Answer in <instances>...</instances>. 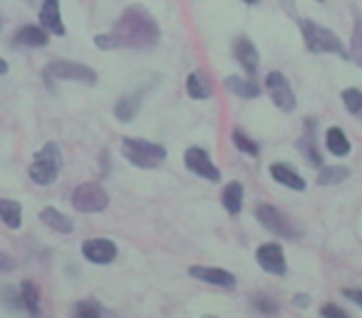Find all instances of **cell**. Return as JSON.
<instances>
[{
  "label": "cell",
  "instance_id": "2",
  "mask_svg": "<svg viewBox=\"0 0 362 318\" xmlns=\"http://www.w3.org/2000/svg\"><path fill=\"white\" fill-rule=\"evenodd\" d=\"M296 23L300 28V35L308 52H313V55H337L342 60H350V52H347L345 42L330 28L320 25V23L310 21V18H298Z\"/></svg>",
  "mask_w": 362,
  "mask_h": 318
},
{
  "label": "cell",
  "instance_id": "4",
  "mask_svg": "<svg viewBox=\"0 0 362 318\" xmlns=\"http://www.w3.org/2000/svg\"><path fill=\"white\" fill-rule=\"evenodd\" d=\"M119 152L127 162L139 169H156L166 162V147L159 142L141 140V137H124Z\"/></svg>",
  "mask_w": 362,
  "mask_h": 318
},
{
  "label": "cell",
  "instance_id": "35",
  "mask_svg": "<svg viewBox=\"0 0 362 318\" xmlns=\"http://www.w3.org/2000/svg\"><path fill=\"white\" fill-rule=\"evenodd\" d=\"M18 266V261L11 256V254H6V251H0V273H8V271H13V268Z\"/></svg>",
  "mask_w": 362,
  "mask_h": 318
},
{
  "label": "cell",
  "instance_id": "3",
  "mask_svg": "<svg viewBox=\"0 0 362 318\" xmlns=\"http://www.w3.org/2000/svg\"><path fill=\"white\" fill-rule=\"evenodd\" d=\"M62 172V149L57 142H45L35 157H33L30 167H28V177L35 182L37 187H50L57 182Z\"/></svg>",
  "mask_w": 362,
  "mask_h": 318
},
{
  "label": "cell",
  "instance_id": "18",
  "mask_svg": "<svg viewBox=\"0 0 362 318\" xmlns=\"http://www.w3.org/2000/svg\"><path fill=\"white\" fill-rule=\"evenodd\" d=\"M13 42L21 47H33V50H40L50 42V33L45 30L42 25H23L21 30L16 33Z\"/></svg>",
  "mask_w": 362,
  "mask_h": 318
},
{
  "label": "cell",
  "instance_id": "24",
  "mask_svg": "<svg viewBox=\"0 0 362 318\" xmlns=\"http://www.w3.org/2000/svg\"><path fill=\"white\" fill-rule=\"evenodd\" d=\"M350 177V169L342 167V164H322L317 169V184L320 187H335V184H342L345 179Z\"/></svg>",
  "mask_w": 362,
  "mask_h": 318
},
{
  "label": "cell",
  "instance_id": "14",
  "mask_svg": "<svg viewBox=\"0 0 362 318\" xmlns=\"http://www.w3.org/2000/svg\"><path fill=\"white\" fill-rule=\"evenodd\" d=\"M233 57H236V62L248 75H256V70L261 67V55H258L251 38H246V35H238L236 40H233Z\"/></svg>",
  "mask_w": 362,
  "mask_h": 318
},
{
  "label": "cell",
  "instance_id": "15",
  "mask_svg": "<svg viewBox=\"0 0 362 318\" xmlns=\"http://www.w3.org/2000/svg\"><path fill=\"white\" fill-rule=\"evenodd\" d=\"M268 172H271L273 182H278L281 187L293 189V192H305V189H308L305 179H303L293 167H288L286 162H273L271 167H268Z\"/></svg>",
  "mask_w": 362,
  "mask_h": 318
},
{
  "label": "cell",
  "instance_id": "5",
  "mask_svg": "<svg viewBox=\"0 0 362 318\" xmlns=\"http://www.w3.org/2000/svg\"><path fill=\"white\" fill-rule=\"evenodd\" d=\"M42 80L45 82H80V85H97V70H92L85 62L75 60H52L42 70Z\"/></svg>",
  "mask_w": 362,
  "mask_h": 318
},
{
  "label": "cell",
  "instance_id": "16",
  "mask_svg": "<svg viewBox=\"0 0 362 318\" xmlns=\"http://www.w3.org/2000/svg\"><path fill=\"white\" fill-rule=\"evenodd\" d=\"M223 87H226L228 92H233L236 97H241V100H256V97L263 95V87L256 82V77H241V75H228L226 80H223Z\"/></svg>",
  "mask_w": 362,
  "mask_h": 318
},
{
  "label": "cell",
  "instance_id": "10",
  "mask_svg": "<svg viewBox=\"0 0 362 318\" xmlns=\"http://www.w3.org/2000/svg\"><path fill=\"white\" fill-rule=\"evenodd\" d=\"M298 152L305 157V162L313 164V167L320 169L322 167V152L320 144H317V122L313 117L303 120V135L298 137Z\"/></svg>",
  "mask_w": 362,
  "mask_h": 318
},
{
  "label": "cell",
  "instance_id": "29",
  "mask_svg": "<svg viewBox=\"0 0 362 318\" xmlns=\"http://www.w3.org/2000/svg\"><path fill=\"white\" fill-rule=\"evenodd\" d=\"M340 100H342V105H345V110L350 112V115H355V117H360V120H362V90L347 87V90H342Z\"/></svg>",
  "mask_w": 362,
  "mask_h": 318
},
{
  "label": "cell",
  "instance_id": "39",
  "mask_svg": "<svg viewBox=\"0 0 362 318\" xmlns=\"http://www.w3.org/2000/svg\"><path fill=\"white\" fill-rule=\"evenodd\" d=\"M243 3H246V6H258L261 0H243Z\"/></svg>",
  "mask_w": 362,
  "mask_h": 318
},
{
  "label": "cell",
  "instance_id": "19",
  "mask_svg": "<svg viewBox=\"0 0 362 318\" xmlns=\"http://www.w3.org/2000/svg\"><path fill=\"white\" fill-rule=\"evenodd\" d=\"M187 95L192 97V100H211L214 97L211 77L204 70H194L192 75L187 77Z\"/></svg>",
  "mask_w": 362,
  "mask_h": 318
},
{
  "label": "cell",
  "instance_id": "32",
  "mask_svg": "<svg viewBox=\"0 0 362 318\" xmlns=\"http://www.w3.org/2000/svg\"><path fill=\"white\" fill-rule=\"evenodd\" d=\"M253 306H256L258 311H263V313H278V303L273 301V298H266V296L253 298Z\"/></svg>",
  "mask_w": 362,
  "mask_h": 318
},
{
  "label": "cell",
  "instance_id": "17",
  "mask_svg": "<svg viewBox=\"0 0 362 318\" xmlns=\"http://www.w3.org/2000/svg\"><path fill=\"white\" fill-rule=\"evenodd\" d=\"M40 25L47 33L62 38L65 35V23H62V13H60V0H45L40 6Z\"/></svg>",
  "mask_w": 362,
  "mask_h": 318
},
{
  "label": "cell",
  "instance_id": "34",
  "mask_svg": "<svg viewBox=\"0 0 362 318\" xmlns=\"http://www.w3.org/2000/svg\"><path fill=\"white\" fill-rule=\"evenodd\" d=\"M340 293L347 298V301H352L355 306L362 308V288H340Z\"/></svg>",
  "mask_w": 362,
  "mask_h": 318
},
{
  "label": "cell",
  "instance_id": "21",
  "mask_svg": "<svg viewBox=\"0 0 362 318\" xmlns=\"http://www.w3.org/2000/svg\"><path fill=\"white\" fill-rule=\"evenodd\" d=\"M40 222L45 224L47 229L57 232V234H72V229H75L72 219L67 217V214H62L60 209H55V207H45V209H42V212H40Z\"/></svg>",
  "mask_w": 362,
  "mask_h": 318
},
{
  "label": "cell",
  "instance_id": "38",
  "mask_svg": "<svg viewBox=\"0 0 362 318\" xmlns=\"http://www.w3.org/2000/svg\"><path fill=\"white\" fill-rule=\"evenodd\" d=\"M8 70H11V67H8V62L0 57V75H8Z\"/></svg>",
  "mask_w": 362,
  "mask_h": 318
},
{
  "label": "cell",
  "instance_id": "41",
  "mask_svg": "<svg viewBox=\"0 0 362 318\" xmlns=\"http://www.w3.org/2000/svg\"><path fill=\"white\" fill-rule=\"evenodd\" d=\"M0 28H3V23H0Z\"/></svg>",
  "mask_w": 362,
  "mask_h": 318
},
{
  "label": "cell",
  "instance_id": "6",
  "mask_svg": "<svg viewBox=\"0 0 362 318\" xmlns=\"http://www.w3.org/2000/svg\"><path fill=\"white\" fill-rule=\"evenodd\" d=\"M256 219L268 229V232L276 234L278 239H286V242H296V239H303V234H305L296 219H291L286 212L271 207V204H258Z\"/></svg>",
  "mask_w": 362,
  "mask_h": 318
},
{
  "label": "cell",
  "instance_id": "23",
  "mask_svg": "<svg viewBox=\"0 0 362 318\" xmlns=\"http://www.w3.org/2000/svg\"><path fill=\"white\" fill-rule=\"evenodd\" d=\"M0 222L8 229H21L23 227V204L16 199L0 197Z\"/></svg>",
  "mask_w": 362,
  "mask_h": 318
},
{
  "label": "cell",
  "instance_id": "9",
  "mask_svg": "<svg viewBox=\"0 0 362 318\" xmlns=\"http://www.w3.org/2000/svg\"><path fill=\"white\" fill-rule=\"evenodd\" d=\"M184 164H187L189 172L206 179V182H214V184L221 182V169L214 164L211 154H209L204 147H189V149L184 152Z\"/></svg>",
  "mask_w": 362,
  "mask_h": 318
},
{
  "label": "cell",
  "instance_id": "13",
  "mask_svg": "<svg viewBox=\"0 0 362 318\" xmlns=\"http://www.w3.org/2000/svg\"><path fill=\"white\" fill-rule=\"evenodd\" d=\"M189 276L197 278L202 283L216 288H233L236 286V276L226 268H216V266H189Z\"/></svg>",
  "mask_w": 362,
  "mask_h": 318
},
{
  "label": "cell",
  "instance_id": "36",
  "mask_svg": "<svg viewBox=\"0 0 362 318\" xmlns=\"http://www.w3.org/2000/svg\"><path fill=\"white\" fill-rule=\"evenodd\" d=\"M281 3V8L288 13V16L293 18V21H298V11H296V0H278Z\"/></svg>",
  "mask_w": 362,
  "mask_h": 318
},
{
  "label": "cell",
  "instance_id": "37",
  "mask_svg": "<svg viewBox=\"0 0 362 318\" xmlns=\"http://www.w3.org/2000/svg\"><path fill=\"white\" fill-rule=\"evenodd\" d=\"M293 303H296L298 308H308L310 306V296H308V293H296V296H293Z\"/></svg>",
  "mask_w": 362,
  "mask_h": 318
},
{
  "label": "cell",
  "instance_id": "33",
  "mask_svg": "<svg viewBox=\"0 0 362 318\" xmlns=\"http://www.w3.org/2000/svg\"><path fill=\"white\" fill-rule=\"evenodd\" d=\"M320 316H325V318H347L350 313H347L345 308L335 306V303H325V306L320 308Z\"/></svg>",
  "mask_w": 362,
  "mask_h": 318
},
{
  "label": "cell",
  "instance_id": "30",
  "mask_svg": "<svg viewBox=\"0 0 362 318\" xmlns=\"http://www.w3.org/2000/svg\"><path fill=\"white\" fill-rule=\"evenodd\" d=\"M102 313V306L95 301V298H85V301H77L72 306V316H80V318H97Z\"/></svg>",
  "mask_w": 362,
  "mask_h": 318
},
{
  "label": "cell",
  "instance_id": "26",
  "mask_svg": "<svg viewBox=\"0 0 362 318\" xmlns=\"http://www.w3.org/2000/svg\"><path fill=\"white\" fill-rule=\"evenodd\" d=\"M139 110H141V100L136 95H127V97H122L119 102L115 105V117L119 122H132L136 115H139Z\"/></svg>",
  "mask_w": 362,
  "mask_h": 318
},
{
  "label": "cell",
  "instance_id": "31",
  "mask_svg": "<svg viewBox=\"0 0 362 318\" xmlns=\"http://www.w3.org/2000/svg\"><path fill=\"white\" fill-rule=\"evenodd\" d=\"M92 42H95L97 50H117L119 47V40L115 38V33H100Z\"/></svg>",
  "mask_w": 362,
  "mask_h": 318
},
{
  "label": "cell",
  "instance_id": "11",
  "mask_svg": "<svg viewBox=\"0 0 362 318\" xmlns=\"http://www.w3.org/2000/svg\"><path fill=\"white\" fill-rule=\"evenodd\" d=\"M256 261L258 266L266 273H273V276H286L288 273V261H286V251H283L281 244L271 242L263 244V246L256 249Z\"/></svg>",
  "mask_w": 362,
  "mask_h": 318
},
{
  "label": "cell",
  "instance_id": "7",
  "mask_svg": "<svg viewBox=\"0 0 362 318\" xmlns=\"http://www.w3.org/2000/svg\"><path fill=\"white\" fill-rule=\"evenodd\" d=\"M70 204L80 214H100L110 207V194L100 182H85L72 189Z\"/></svg>",
  "mask_w": 362,
  "mask_h": 318
},
{
  "label": "cell",
  "instance_id": "25",
  "mask_svg": "<svg viewBox=\"0 0 362 318\" xmlns=\"http://www.w3.org/2000/svg\"><path fill=\"white\" fill-rule=\"evenodd\" d=\"M350 62L362 67V13L355 11V23H352V35H350Z\"/></svg>",
  "mask_w": 362,
  "mask_h": 318
},
{
  "label": "cell",
  "instance_id": "8",
  "mask_svg": "<svg viewBox=\"0 0 362 318\" xmlns=\"http://www.w3.org/2000/svg\"><path fill=\"white\" fill-rule=\"evenodd\" d=\"M266 92H268V97H271V102L281 112H293V110H296V105H298L296 90H293L291 80H288L281 70H271L266 75Z\"/></svg>",
  "mask_w": 362,
  "mask_h": 318
},
{
  "label": "cell",
  "instance_id": "12",
  "mask_svg": "<svg viewBox=\"0 0 362 318\" xmlns=\"http://www.w3.org/2000/svg\"><path fill=\"white\" fill-rule=\"evenodd\" d=\"M82 256L90 263H97V266H107L117 259V244L112 239H87L82 244Z\"/></svg>",
  "mask_w": 362,
  "mask_h": 318
},
{
  "label": "cell",
  "instance_id": "22",
  "mask_svg": "<svg viewBox=\"0 0 362 318\" xmlns=\"http://www.w3.org/2000/svg\"><path fill=\"white\" fill-rule=\"evenodd\" d=\"M243 184L241 182H231V184H226L223 187V192H221V204H223V209H226L231 217H238L241 214V209H243Z\"/></svg>",
  "mask_w": 362,
  "mask_h": 318
},
{
  "label": "cell",
  "instance_id": "27",
  "mask_svg": "<svg viewBox=\"0 0 362 318\" xmlns=\"http://www.w3.org/2000/svg\"><path fill=\"white\" fill-rule=\"evenodd\" d=\"M21 303L25 306L28 313H40V291H37V286L30 281V278H25V281L21 283Z\"/></svg>",
  "mask_w": 362,
  "mask_h": 318
},
{
  "label": "cell",
  "instance_id": "40",
  "mask_svg": "<svg viewBox=\"0 0 362 318\" xmlns=\"http://www.w3.org/2000/svg\"><path fill=\"white\" fill-rule=\"evenodd\" d=\"M315 3H325V0H315Z\"/></svg>",
  "mask_w": 362,
  "mask_h": 318
},
{
  "label": "cell",
  "instance_id": "20",
  "mask_svg": "<svg viewBox=\"0 0 362 318\" xmlns=\"http://www.w3.org/2000/svg\"><path fill=\"white\" fill-rule=\"evenodd\" d=\"M325 149L330 152L332 157H340L342 159V157H347L352 152V142L340 127H330V130L325 132Z\"/></svg>",
  "mask_w": 362,
  "mask_h": 318
},
{
  "label": "cell",
  "instance_id": "28",
  "mask_svg": "<svg viewBox=\"0 0 362 318\" xmlns=\"http://www.w3.org/2000/svg\"><path fill=\"white\" fill-rule=\"evenodd\" d=\"M231 142H233V147H236L238 152H243V154H248V157L261 154V144H258L253 137H248L243 130H233L231 132Z\"/></svg>",
  "mask_w": 362,
  "mask_h": 318
},
{
  "label": "cell",
  "instance_id": "1",
  "mask_svg": "<svg viewBox=\"0 0 362 318\" xmlns=\"http://www.w3.org/2000/svg\"><path fill=\"white\" fill-rule=\"evenodd\" d=\"M112 33H115V38L119 40V47H132V50L151 47V45H156L161 38L156 18L151 16L144 6H139V3H134V6L122 11V16L117 18Z\"/></svg>",
  "mask_w": 362,
  "mask_h": 318
}]
</instances>
